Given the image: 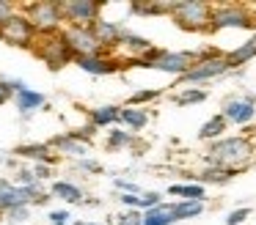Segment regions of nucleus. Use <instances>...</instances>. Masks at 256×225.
<instances>
[{"label":"nucleus","instance_id":"nucleus-38","mask_svg":"<svg viewBox=\"0 0 256 225\" xmlns=\"http://www.w3.org/2000/svg\"><path fill=\"white\" fill-rule=\"evenodd\" d=\"M248 217H250V209L248 206H245V209H234V212L226 217V225H242Z\"/></svg>","mask_w":256,"mask_h":225},{"label":"nucleus","instance_id":"nucleus-13","mask_svg":"<svg viewBox=\"0 0 256 225\" xmlns=\"http://www.w3.org/2000/svg\"><path fill=\"white\" fill-rule=\"evenodd\" d=\"M91 33H94V38L100 41V47L105 49L108 55H110L113 49H118V44H122L124 27L118 25V22H113V19H105V16H100V19L91 25Z\"/></svg>","mask_w":256,"mask_h":225},{"label":"nucleus","instance_id":"nucleus-39","mask_svg":"<svg viewBox=\"0 0 256 225\" xmlns=\"http://www.w3.org/2000/svg\"><path fill=\"white\" fill-rule=\"evenodd\" d=\"M69 217H72V214H69L66 209H56V212H50V214H47L50 225H69Z\"/></svg>","mask_w":256,"mask_h":225},{"label":"nucleus","instance_id":"nucleus-26","mask_svg":"<svg viewBox=\"0 0 256 225\" xmlns=\"http://www.w3.org/2000/svg\"><path fill=\"white\" fill-rule=\"evenodd\" d=\"M201 212H204V203L198 201H176L171 203V217L176 220H193V217H201Z\"/></svg>","mask_w":256,"mask_h":225},{"label":"nucleus","instance_id":"nucleus-7","mask_svg":"<svg viewBox=\"0 0 256 225\" xmlns=\"http://www.w3.org/2000/svg\"><path fill=\"white\" fill-rule=\"evenodd\" d=\"M61 14L64 25L91 27L102 16V3H96V0H61Z\"/></svg>","mask_w":256,"mask_h":225},{"label":"nucleus","instance_id":"nucleus-25","mask_svg":"<svg viewBox=\"0 0 256 225\" xmlns=\"http://www.w3.org/2000/svg\"><path fill=\"white\" fill-rule=\"evenodd\" d=\"M118 47L127 49L130 58H140L144 52H149V49H152V41H149V38H144V36H135V33L124 30L122 33V44H118Z\"/></svg>","mask_w":256,"mask_h":225},{"label":"nucleus","instance_id":"nucleus-35","mask_svg":"<svg viewBox=\"0 0 256 225\" xmlns=\"http://www.w3.org/2000/svg\"><path fill=\"white\" fill-rule=\"evenodd\" d=\"M113 187H116L122 195H140V192H144L135 181H127V179H116V181H113Z\"/></svg>","mask_w":256,"mask_h":225},{"label":"nucleus","instance_id":"nucleus-36","mask_svg":"<svg viewBox=\"0 0 256 225\" xmlns=\"http://www.w3.org/2000/svg\"><path fill=\"white\" fill-rule=\"evenodd\" d=\"M30 173H34V179H36V181H50V179H52V165H47V162H36L34 168H30Z\"/></svg>","mask_w":256,"mask_h":225},{"label":"nucleus","instance_id":"nucleus-14","mask_svg":"<svg viewBox=\"0 0 256 225\" xmlns=\"http://www.w3.org/2000/svg\"><path fill=\"white\" fill-rule=\"evenodd\" d=\"M78 69H83L86 74H94V77H105V74H113V71L122 69V60L113 58V55L102 52V55H91V58H78L74 60Z\"/></svg>","mask_w":256,"mask_h":225},{"label":"nucleus","instance_id":"nucleus-11","mask_svg":"<svg viewBox=\"0 0 256 225\" xmlns=\"http://www.w3.org/2000/svg\"><path fill=\"white\" fill-rule=\"evenodd\" d=\"M223 121L226 124H237V126H245L256 118V99L254 96H245V99H228L220 110Z\"/></svg>","mask_w":256,"mask_h":225},{"label":"nucleus","instance_id":"nucleus-30","mask_svg":"<svg viewBox=\"0 0 256 225\" xmlns=\"http://www.w3.org/2000/svg\"><path fill=\"white\" fill-rule=\"evenodd\" d=\"M0 217L6 220V225H22L30 220V206H14L8 212H3Z\"/></svg>","mask_w":256,"mask_h":225},{"label":"nucleus","instance_id":"nucleus-4","mask_svg":"<svg viewBox=\"0 0 256 225\" xmlns=\"http://www.w3.org/2000/svg\"><path fill=\"white\" fill-rule=\"evenodd\" d=\"M30 49H34L36 58H39L50 71H61L64 66L74 63V58H72V52H69V47H66V41H64L61 33L36 36V41H34V47H30Z\"/></svg>","mask_w":256,"mask_h":225},{"label":"nucleus","instance_id":"nucleus-21","mask_svg":"<svg viewBox=\"0 0 256 225\" xmlns=\"http://www.w3.org/2000/svg\"><path fill=\"white\" fill-rule=\"evenodd\" d=\"M168 195H176L179 201H198L206 203V187L196 184V181H184V184H171Z\"/></svg>","mask_w":256,"mask_h":225},{"label":"nucleus","instance_id":"nucleus-43","mask_svg":"<svg viewBox=\"0 0 256 225\" xmlns=\"http://www.w3.org/2000/svg\"><path fill=\"white\" fill-rule=\"evenodd\" d=\"M74 225H102V223H74Z\"/></svg>","mask_w":256,"mask_h":225},{"label":"nucleus","instance_id":"nucleus-41","mask_svg":"<svg viewBox=\"0 0 256 225\" xmlns=\"http://www.w3.org/2000/svg\"><path fill=\"white\" fill-rule=\"evenodd\" d=\"M78 168H80V170H86V173H100V170H102V165L86 157V159H78Z\"/></svg>","mask_w":256,"mask_h":225},{"label":"nucleus","instance_id":"nucleus-42","mask_svg":"<svg viewBox=\"0 0 256 225\" xmlns=\"http://www.w3.org/2000/svg\"><path fill=\"white\" fill-rule=\"evenodd\" d=\"M118 201H122L127 209H138V195H118ZM138 212H140V209H138Z\"/></svg>","mask_w":256,"mask_h":225},{"label":"nucleus","instance_id":"nucleus-8","mask_svg":"<svg viewBox=\"0 0 256 225\" xmlns=\"http://www.w3.org/2000/svg\"><path fill=\"white\" fill-rule=\"evenodd\" d=\"M0 41L12 44V47L20 49H30L36 41V30L30 27V22L25 19L22 11H17L14 16H8L3 25H0Z\"/></svg>","mask_w":256,"mask_h":225},{"label":"nucleus","instance_id":"nucleus-27","mask_svg":"<svg viewBox=\"0 0 256 225\" xmlns=\"http://www.w3.org/2000/svg\"><path fill=\"white\" fill-rule=\"evenodd\" d=\"M127 146H132V132H127V129H110L108 132V140H105L108 151H124Z\"/></svg>","mask_w":256,"mask_h":225},{"label":"nucleus","instance_id":"nucleus-40","mask_svg":"<svg viewBox=\"0 0 256 225\" xmlns=\"http://www.w3.org/2000/svg\"><path fill=\"white\" fill-rule=\"evenodd\" d=\"M20 11V5L17 3H8V0H0V25L8 19V16H14Z\"/></svg>","mask_w":256,"mask_h":225},{"label":"nucleus","instance_id":"nucleus-32","mask_svg":"<svg viewBox=\"0 0 256 225\" xmlns=\"http://www.w3.org/2000/svg\"><path fill=\"white\" fill-rule=\"evenodd\" d=\"M157 96H160V91H154V88H140V91H135L132 96L127 99V107H138V104H146Z\"/></svg>","mask_w":256,"mask_h":225},{"label":"nucleus","instance_id":"nucleus-34","mask_svg":"<svg viewBox=\"0 0 256 225\" xmlns=\"http://www.w3.org/2000/svg\"><path fill=\"white\" fill-rule=\"evenodd\" d=\"M140 217H144V214H140L138 209H127V212L118 214L113 225H140Z\"/></svg>","mask_w":256,"mask_h":225},{"label":"nucleus","instance_id":"nucleus-10","mask_svg":"<svg viewBox=\"0 0 256 225\" xmlns=\"http://www.w3.org/2000/svg\"><path fill=\"white\" fill-rule=\"evenodd\" d=\"M193 52H168V49H162L160 55H157L154 60H152L146 69H154V71H162V74H176L182 77L184 71L193 66Z\"/></svg>","mask_w":256,"mask_h":225},{"label":"nucleus","instance_id":"nucleus-6","mask_svg":"<svg viewBox=\"0 0 256 225\" xmlns=\"http://www.w3.org/2000/svg\"><path fill=\"white\" fill-rule=\"evenodd\" d=\"M64 41H66L69 52H72V58H91V55H102L105 49L100 47V41L94 38V33H91V27H78V25H64L61 30Z\"/></svg>","mask_w":256,"mask_h":225},{"label":"nucleus","instance_id":"nucleus-2","mask_svg":"<svg viewBox=\"0 0 256 225\" xmlns=\"http://www.w3.org/2000/svg\"><path fill=\"white\" fill-rule=\"evenodd\" d=\"M25 19L36 30V36L47 33H61L64 30V14H61V0H36V3L22 5Z\"/></svg>","mask_w":256,"mask_h":225},{"label":"nucleus","instance_id":"nucleus-9","mask_svg":"<svg viewBox=\"0 0 256 225\" xmlns=\"http://www.w3.org/2000/svg\"><path fill=\"white\" fill-rule=\"evenodd\" d=\"M228 60L226 55H212V58H201V60H193V66H190L188 71L182 74V82L184 85H190V82H210V80H218V77L228 74Z\"/></svg>","mask_w":256,"mask_h":225},{"label":"nucleus","instance_id":"nucleus-29","mask_svg":"<svg viewBox=\"0 0 256 225\" xmlns=\"http://www.w3.org/2000/svg\"><path fill=\"white\" fill-rule=\"evenodd\" d=\"M22 88H28L22 80H0V104L12 102L14 93H20Z\"/></svg>","mask_w":256,"mask_h":225},{"label":"nucleus","instance_id":"nucleus-18","mask_svg":"<svg viewBox=\"0 0 256 225\" xmlns=\"http://www.w3.org/2000/svg\"><path fill=\"white\" fill-rule=\"evenodd\" d=\"M14 104H17L20 115H30L36 113V110H42L47 104V96L39 91H34V88H22L20 93H14Z\"/></svg>","mask_w":256,"mask_h":225},{"label":"nucleus","instance_id":"nucleus-33","mask_svg":"<svg viewBox=\"0 0 256 225\" xmlns=\"http://www.w3.org/2000/svg\"><path fill=\"white\" fill-rule=\"evenodd\" d=\"M162 203V195L160 192H140L138 195V209L140 212H146V209H154Z\"/></svg>","mask_w":256,"mask_h":225},{"label":"nucleus","instance_id":"nucleus-5","mask_svg":"<svg viewBox=\"0 0 256 225\" xmlns=\"http://www.w3.org/2000/svg\"><path fill=\"white\" fill-rule=\"evenodd\" d=\"M228 27H242V30H254L256 27V16L250 14L245 5H212V19H210V30L206 33H218V30H228Z\"/></svg>","mask_w":256,"mask_h":225},{"label":"nucleus","instance_id":"nucleus-28","mask_svg":"<svg viewBox=\"0 0 256 225\" xmlns=\"http://www.w3.org/2000/svg\"><path fill=\"white\" fill-rule=\"evenodd\" d=\"M130 11L140 16H166L171 14V3H132Z\"/></svg>","mask_w":256,"mask_h":225},{"label":"nucleus","instance_id":"nucleus-24","mask_svg":"<svg viewBox=\"0 0 256 225\" xmlns=\"http://www.w3.org/2000/svg\"><path fill=\"white\" fill-rule=\"evenodd\" d=\"M228 129V124L223 121V115L218 113V115H212L210 121H204L201 124V129H198V140H210V143H215V140H220L223 137V132Z\"/></svg>","mask_w":256,"mask_h":225},{"label":"nucleus","instance_id":"nucleus-3","mask_svg":"<svg viewBox=\"0 0 256 225\" xmlns=\"http://www.w3.org/2000/svg\"><path fill=\"white\" fill-rule=\"evenodd\" d=\"M171 16L182 30L206 33L212 19V5L201 0H182V3H171Z\"/></svg>","mask_w":256,"mask_h":225},{"label":"nucleus","instance_id":"nucleus-31","mask_svg":"<svg viewBox=\"0 0 256 225\" xmlns=\"http://www.w3.org/2000/svg\"><path fill=\"white\" fill-rule=\"evenodd\" d=\"M206 99V91H201V88H184L182 93H176V104H182V107H188V104H198Z\"/></svg>","mask_w":256,"mask_h":225},{"label":"nucleus","instance_id":"nucleus-1","mask_svg":"<svg viewBox=\"0 0 256 225\" xmlns=\"http://www.w3.org/2000/svg\"><path fill=\"white\" fill-rule=\"evenodd\" d=\"M254 157H256V146L248 135L220 137V140L210 143V148H206V162L215 165V168L234 170V173L245 165H250Z\"/></svg>","mask_w":256,"mask_h":225},{"label":"nucleus","instance_id":"nucleus-15","mask_svg":"<svg viewBox=\"0 0 256 225\" xmlns=\"http://www.w3.org/2000/svg\"><path fill=\"white\" fill-rule=\"evenodd\" d=\"M14 157L20 159H30V162H47V165H56V154H52V148L47 146V143H22V146L14 148Z\"/></svg>","mask_w":256,"mask_h":225},{"label":"nucleus","instance_id":"nucleus-12","mask_svg":"<svg viewBox=\"0 0 256 225\" xmlns=\"http://www.w3.org/2000/svg\"><path fill=\"white\" fill-rule=\"evenodd\" d=\"M47 146L52 148L56 157H72V159H86L91 154V143H83L80 137H74L72 132H64V135H56Z\"/></svg>","mask_w":256,"mask_h":225},{"label":"nucleus","instance_id":"nucleus-37","mask_svg":"<svg viewBox=\"0 0 256 225\" xmlns=\"http://www.w3.org/2000/svg\"><path fill=\"white\" fill-rule=\"evenodd\" d=\"M14 184H17V187H30V184H36L30 168H20L17 173H14Z\"/></svg>","mask_w":256,"mask_h":225},{"label":"nucleus","instance_id":"nucleus-23","mask_svg":"<svg viewBox=\"0 0 256 225\" xmlns=\"http://www.w3.org/2000/svg\"><path fill=\"white\" fill-rule=\"evenodd\" d=\"M144 217H140V225H174L176 220L171 217V203H160V206L154 209H146V212H140Z\"/></svg>","mask_w":256,"mask_h":225},{"label":"nucleus","instance_id":"nucleus-20","mask_svg":"<svg viewBox=\"0 0 256 225\" xmlns=\"http://www.w3.org/2000/svg\"><path fill=\"white\" fill-rule=\"evenodd\" d=\"M118 113H122L118 104H100V107H91L88 110V124L94 126V129H105V126L118 124Z\"/></svg>","mask_w":256,"mask_h":225},{"label":"nucleus","instance_id":"nucleus-19","mask_svg":"<svg viewBox=\"0 0 256 225\" xmlns=\"http://www.w3.org/2000/svg\"><path fill=\"white\" fill-rule=\"evenodd\" d=\"M188 176V181L193 179L196 184H228V181L234 179V170H226V168H215V165H210V168H204V170H198V173H184Z\"/></svg>","mask_w":256,"mask_h":225},{"label":"nucleus","instance_id":"nucleus-16","mask_svg":"<svg viewBox=\"0 0 256 225\" xmlns=\"http://www.w3.org/2000/svg\"><path fill=\"white\" fill-rule=\"evenodd\" d=\"M50 198H58V201L69 203V206H78V203L86 201V192L80 190L78 184H72V181L66 179H58L50 184Z\"/></svg>","mask_w":256,"mask_h":225},{"label":"nucleus","instance_id":"nucleus-17","mask_svg":"<svg viewBox=\"0 0 256 225\" xmlns=\"http://www.w3.org/2000/svg\"><path fill=\"white\" fill-rule=\"evenodd\" d=\"M14 206H28V198H25L22 187H17L8 179H0V214Z\"/></svg>","mask_w":256,"mask_h":225},{"label":"nucleus","instance_id":"nucleus-22","mask_svg":"<svg viewBox=\"0 0 256 225\" xmlns=\"http://www.w3.org/2000/svg\"><path fill=\"white\" fill-rule=\"evenodd\" d=\"M118 124L127 126V132L146 129V124H149V113H146L144 107H122V113H118Z\"/></svg>","mask_w":256,"mask_h":225}]
</instances>
